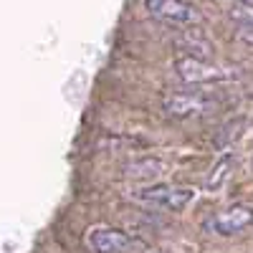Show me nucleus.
Listing matches in <instances>:
<instances>
[{
	"label": "nucleus",
	"mask_w": 253,
	"mask_h": 253,
	"mask_svg": "<svg viewBox=\"0 0 253 253\" xmlns=\"http://www.w3.org/2000/svg\"><path fill=\"white\" fill-rule=\"evenodd\" d=\"M132 198L147 208H157V210H182L185 205H190L195 200V190L193 187H180V185H150L142 187L137 193H132Z\"/></svg>",
	"instance_id": "1"
},
{
	"label": "nucleus",
	"mask_w": 253,
	"mask_h": 253,
	"mask_svg": "<svg viewBox=\"0 0 253 253\" xmlns=\"http://www.w3.org/2000/svg\"><path fill=\"white\" fill-rule=\"evenodd\" d=\"M253 225V205H230L225 210H220V213L210 215L205 220V233L210 236H238L243 233V230H248Z\"/></svg>",
	"instance_id": "2"
},
{
	"label": "nucleus",
	"mask_w": 253,
	"mask_h": 253,
	"mask_svg": "<svg viewBox=\"0 0 253 253\" xmlns=\"http://www.w3.org/2000/svg\"><path fill=\"white\" fill-rule=\"evenodd\" d=\"M162 107L167 117L175 119H190V117H203L215 109V99L203 91H182V94H170L165 96Z\"/></svg>",
	"instance_id": "3"
},
{
	"label": "nucleus",
	"mask_w": 253,
	"mask_h": 253,
	"mask_svg": "<svg viewBox=\"0 0 253 253\" xmlns=\"http://www.w3.org/2000/svg\"><path fill=\"white\" fill-rule=\"evenodd\" d=\"M175 69H177V76L185 84H218V81H228V79L236 76V71L213 66V63H208L205 58H195V56L180 58Z\"/></svg>",
	"instance_id": "4"
},
{
	"label": "nucleus",
	"mask_w": 253,
	"mask_h": 253,
	"mask_svg": "<svg viewBox=\"0 0 253 253\" xmlns=\"http://www.w3.org/2000/svg\"><path fill=\"white\" fill-rule=\"evenodd\" d=\"M86 243L94 253H126V251L142 248L139 241L129 238L124 230H117V228H94Z\"/></svg>",
	"instance_id": "5"
},
{
	"label": "nucleus",
	"mask_w": 253,
	"mask_h": 253,
	"mask_svg": "<svg viewBox=\"0 0 253 253\" xmlns=\"http://www.w3.org/2000/svg\"><path fill=\"white\" fill-rule=\"evenodd\" d=\"M150 15L167 20V23H193L198 20V10L185 0H144Z\"/></svg>",
	"instance_id": "6"
},
{
	"label": "nucleus",
	"mask_w": 253,
	"mask_h": 253,
	"mask_svg": "<svg viewBox=\"0 0 253 253\" xmlns=\"http://www.w3.org/2000/svg\"><path fill=\"white\" fill-rule=\"evenodd\" d=\"M165 170H167L165 162L147 157V160H142V162H132L129 167H126V175L134 177V180H147V177H162Z\"/></svg>",
	"instance_id": "7"
},
{
	"label": "nucleus",
	"mask_w": 253,
	"mask_h": 253,
	"mask_svg": "<svg viewBox=\"0 0 253 253\" xmlns=\"http://www.w3.org/2000/svg\"><path fill=\"white\" fill-rule=\"evenodd\" d=\"M230 15L238 23V38H243L246 43H253V5H236Z\"/></svg>",
	"instance_id": "8"
},
{
	"label": "nucleus",
	"mask_w": 253,
	"mask_h": 253,
	"mask_svg": "<svg viewBox=\"0 0 253 253\" xmlns=\"http://www.w3.org/2000/svg\"><path fill=\"white\" fill-rule=\"evenodd\" d=\"M230 167H233V157L225 155V157L213 167V170H210V175H208V180H205V190H208V193H215V190L223 187V182H225L228 175H230V172H228Z\"/></svg>",
	"instance_id": "9"
},
{
	"label": "nucleus",
	"mask_w": 253,
	"mask_h": 253,
	"mask_svg": "<svg viewBox=\"0 0 253 253\" xmlns=\"http://www.w3.org/2000/svg\"><path fill=\"white\" fill-rule=\"evenodd\" d=\"M147 253H167V251H147Z\"/></svg>",
	"instance_id": "10"
}]
</instances>
